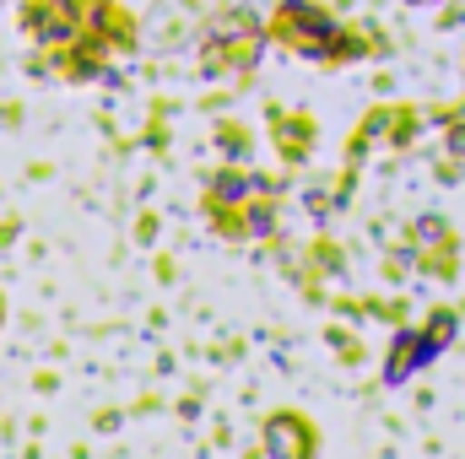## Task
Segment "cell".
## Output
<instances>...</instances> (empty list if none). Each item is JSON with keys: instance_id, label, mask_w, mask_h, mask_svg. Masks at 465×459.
<instances>
[{"instance_id": "1", "label": "cell", "mask_w": 465, "mask_h": 459, "mask_svg": "<svg viewBox=\"0 0 465 459\" xmlns=\"http://www.w3.org/2000/svg\"><path fill=\"white\" fill-rule=\"evenodd\" d=\"M331 33V22L325 16H314L309 5H282V16H276V38H287L292 49H303V54H320V38Z\"/></svg>"}]
</instances>
